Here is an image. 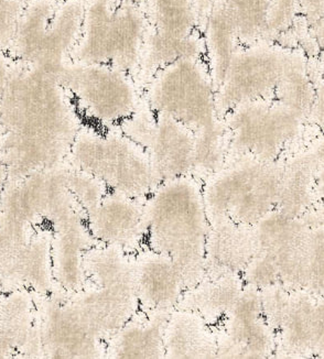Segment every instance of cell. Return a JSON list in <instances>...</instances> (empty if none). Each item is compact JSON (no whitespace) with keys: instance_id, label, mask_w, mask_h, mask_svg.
Masks as SVG:
<instances>
[{"instance_id":"obj_6","label":"cell","mask_w":324,"mask_h":359,"mask_svg":"<svg viewBox=\"0 0 324 359\" xmlns=\"http://www.w3.org/2000/svg\"><path fill=\"white\" fill-rule=\"evenodd\" d=\"M281 160L231 158L202 182L208 221L254 226L277 208Z\"/></svg>"},{"instance_id":"obj_13","label":"cell","mask_w":324,"mask_h":359,"mask_svg":"<svg viewBox=\"0 0 324 359\" xmlns=\"http://www.w3.org/2000/svg\"><path fill=\"white\" fill-rule=\"evenodd\" d=\"M252 229L256 252L273 262L279 283L289 290H302L304 248L310 227L301 218L274 210Z\"/></svg>"},{"instance_id":"obj_15","label":"cell","mask_w":324,"mask_h":359,"mask_svg":"<svg viewBox=\"0 0 324 359\" xmlns=\"http://www.w3.org/2000/svg\"><path fill=\"white\" fill-rule=\"evenodd\" d=\"M134 271L139 311L168 318L187 290L177 264L167 255L144 246L134 254Z\"/></svg>"},{"instance_id":"obj_14","label":"cell","mask_w":324,"mask_h":359,"mask_svg":"<svg viewBox=\"0 0 324 359\" xmlns=\"http://www.w3.org/2000/svg\"><path fill=\"white\" fill-rule=\"evenodd\" d=\"M144 200L108 192L86 214L88 231L96 244L107 245L136 254L146 246Z\"/></svg>"},{"instance_id":"obj_2","label":"cell","mask_w":324,"mask_h":359,"mask_svg":"<svg viewBox=\"0 0 324 359\" xmlns=\"http://www.w3.org/2000/svg\"><path fill=\"white\" fill-rule=\"evenodd\" d=\"M144 206L146 246L173 260L187 289L200 283L205 276L210 229L202 182L188 175L159 183Z\"/></svg>"},{"instance_id":"obj_8","label":"cell","mask_w":324,"mask_h":359,"mask_svg":"<svg viewBox=\"0 0 324 359\" xmlns=\"http://www.w3.org/2000/svg\"><path fill=\"white\" fill-rule=\"evenodd\" d=\"M231 158L278 161L304 138L306 121L275 98L256 100L224 116Z\"/></svg>"},{"instance_id":"obj_23","label":"cell","mask_w":324,"mask_h":359,"mask_svg":"<svg viewBox=\"0 0 324 359\" xmlns=\"http://www.w3.org/2000/svg\"><path fill=\"white\" fill-rule=\"evenodd\" d=\"M316 295L304 290H291L288 306L276 331L275 357H312V318Z\"/></svg>"},{"instance_id":"obj_27","label":"cell","mask_w":324,"mask_h":359,"mask_svg":"<svg viewBox=\"0 0 324 359\" xmlns=\"http://www.w3.org/2000/svg\"><path fill=\"white\" fill-rule=\"evenodd\" d=\"M314 97L316 84L309 71L308 57L300 50H289L274 98L306 123Z\"/></svg>"},{"instance_id":"obj_40","label":"cell","mask_w":324,"mask_h":359,"mask_svg":"<svg viewBox=\"0 0 324 359\" xmlns=\"http://www.w3.org/2000/svg\"><path fill=\"white\" fill-rule=\"evenodd\" d=\"M311 154L318 168L324 167V133L316 135L306 148Z\"/></svg>"},{"instance_id":"obj_38","label":"cell","mask_w":324,"mask_h":359,"mask_svg":"<svg viewBox=\"0 0 324 359\" xmlns=\"http://www.w3.org/2000/svg\"><path fill=\"white\" fill-rule=\"evenodd\" d=\"M300 15L313 28L324 21V0H299Z\"/></svg>"},{"instance_id":"obj_43","label":"cell","mask_w":324,"mask_h":359,"mask_svg":"<svg viewBox=\"0 0 324 359\" xmlns=\"http://www.w3.org/2000/svg\"><path fill=\"white\" fill-rule=\"evenodd\" d=\"M8 180H9V175H8L7 167L0 160V201H1V196H3L4 190H5L6 185H7Z\"/></svg>"},{"instance_id":"obj_20","label":"cell","mask_w":324,"mask_h":359,"mask_svg":"<svg viewBox=\"0 0 324 359\" xmlns=\"http://www.w3.org/2000/svg\"><path fill=\"white\" fill-rule=\"evenodd\" d=\"M167 318L138 311L106 341L105 358H166L163 330Z\"/></svg>"},{"instance_id":"obj_9","label":"cell","mask_w":324,"mask_h":359,"mask_svg":"<svg viewBox=\"0 0 324 359\" xmlns=\"http://www.w3.org/2000/svg\"><path fill=\"white\" fill-rule=\"evenodd\" d=\"M154 113L198 130L219 121L216 88L203 59L183 60L154 73L142 86Z\"/></svg>"},{"instance_id":"obj_24","label":"cell","mask_w":324,"mask_h":359,"mask_svg":"<svg viewBox=\"0 0 324 359\" xmlns=\"http://www.w3.org/2000/svg\"><path fill=\"white\" fill-rule=\"evenodd\" d=\"M244 287L241 275L204 276L200 283L185 290L177 308L196 312L208 324L216 326L233 308Z\"/></svg>"},{"instance_id":"obj_31","label":"cell","mask_w":324,"mask_h":359,"mask_svg":"<svg viewBox=\"0 0 324 359\" xmlns=\"http://www.w3.org/2000/svg\"><path fill=\"white\" fill-rule=\"evenodd\" d=\"M302 290L324 295V226L310 227L304 258Z\"/></svg>"},{"instance_id":"obj_41","label":"cell","mask_w":324,"mask_h":359,"mask_svg":"<svg viewBox=\"0 0 324 359\" xmlns=\"http://www.w3.org/2000/svg\"><path fill=\"white\" fill-rule=\"evenodd\" d=\"M316 205L324 222V167L318 168L316 180Z\"/></svg>"},{"instance_id":"obj_34","label":"cell","mask_w":324,"mask_h":359,"mask_svg":"<svg viewBox=\"0 0 324 359\" xmlns=\"http://www.w3.org/2000/svg\"><path fill=\"white\" fill-rule=\"evenodd\" d=\"M291 290L281 283L270 285L260 290L262 314L275 332L281 325L285 309L288 306Z\"/></svg>"},{"instance_id":"obj_19","label":"cell","mask_w":324,"mask_h":359,"mask_svg":"<svg viewBox=\"0 0 324 359\" xmlns=\"http://www.w3.org/2000/svg\"><path fill=\"white\" fill-rule=\"evenodd\" d=\"M163 343L166 358H217L215 326L190 310L177 308L170 313Z\"/></svg>"},{"instance_id":"obj_21","label":"cell","mask_w":324,"mask_h":359,"mask_svg":"<svg viewBox=\"0 0 324 359\" xmlns=\"http://www.w3.org/2000/svg\"><path fill=\"white\" fill-rule=\"evenodd\" d=\"M277 208L281 213L301 218L316 204L318 165L306 149H295L281 159Z\"/></svg>"},{"instance_id":"obj_44","label":"cell","mask_w":324,"mask_h":359,"mask_svg":"<svg viewBox=\"0 0 324 359\" xmlns=\"http://www.w3.org/2000/svg\"><path fill=\"white\" fill-rule=\"evenodd\" d=\"M130 1H135V3H139V4L144 3V0H130Z\"/></svg>"},{"instance_id":"obj_11","label":"cell","mask_w":324,"mask_h":359,"mask_svg":"<svg viewBox=\"0 0 324 359\" xmlns=\"http://www.w3.org/2000/svg\"><path fill=\"white\" fill-rule=\"evenodd\" d=\"M36 329L41 358H105L106 341L90 329L63 291L36 295Z\"/></svg>"},{"instance_id":"obj_7","label":"cell","mask_w":324,"mask_h":359,"mask_svg":"<svg viewBox=\"0 0 324 359\" xmlns=\"http://www.w3.org/2000/svg\"><path fill=\"white\" fill-rule=\"evenodd\" d=\"M59 80L83 123L100 128L121 126L142 102L136 77L111 65L71 62Z\"/></svg>"},{"instance_id":"obj_17","label":"cell","mask_w":324,"mask_h":359,"mask_svg":"<svg viewBox=\"0 0 324 359\" xmlns=\"http://www.w3.org/2000/svg\"><path fill=\"white\" fill-rule=\"evenodd\" d=\"M144 148L158 183L192 175L194 131L180 121L157 114Z\"/></svg>"},{"instance_id":"obj_22","label":"cell","mask_w":324,"mask_h":359,"mask_svg":"<svg viewBox=\"0 0 324 359\" xmlns=\"http://www.w3.org/2000/svg\"><path fill=\"white\" fill-rule=\"evenodd\" d=\"M36 295L28 289L0 294V358L23 354L34 337Z\"/></svg>"},{"instance_id":"obj_26","label":"cell","mask_w":324,"mask_h":359,"mask_svg":"<svg viewBox=\"0 0 324 359\" xmlns=\"http://www.w3.org/2000/svg\"><path fill=\"white\" fill-rule=\"evenodd\" d=\"M51 244V227L36 226L21 258L17 276L18 289H28L38 297H46L57 290L52 269Z\"/></svg>"},{"instance_id":"obj_33","label":"cell","mask_w":324,"mask_h":359,"mask_svg":"<svg viewBox=\"0 0 324 359\" xmlns=\"http://www.w3.org/2000/svg\"><path fill=\"white\" fill-rule=\"evenodd\" d=\"M67 183L77 204L85 215L100 204L108 193L107 187L90 173L67 163Z\"/></svg>"},{"instance_id":"obj_30","label":"cell","mask_w":324,"mask_h":359,"mask_svg":"<svg viewBox=\"0 0 324 359\" xmlns=\"http://www.w3.org/2000/svg\"><path fill=\"white\" fill-rule=\"evenodd\" d=\"M234 21L242 46L262 41L270 0H221Z\"/></svg>"},{"instance_id":"obj_32","label":"cell","mask_w":324,"mask_h":359,"mask_svg":"<svg viewBox=\"0 0 324 359\" xmlns=\"http://www.w3.org/2000/svg\"><path fill=\"white\" fill-rule=\"evenodd\" d=\"M300 15L299 0H270L262 41L279 43Z\"/></svg>"},{"instance_id":"obj_1","label":"cell","mask_w":324,"mask_h":359,"mask_svg":"<svg viewBox=\"0 0 324 359\" xmlns=\"http://www.w3.org/2000/svg\"><path fill=\"white\" fill-rule=\"evenodd\" d=\"M83 125L59 77L13 63L0 100V160L9 179L67 162Z\"/></svg>"},{"instance_id":"obj_12","label":"cell","mask_w":324,"mask_h":359,"mask_svg":"<svg viewBox=\"0 0 324 359\" xmlns=\"http://www.w3.org/2000/svg\"><path fill=\"white\" fill-rule=\"evenodd\" d=\"M217 358H273L276 332L262 314L260 291L245 285L234 306L215 326Z\"/></svg>"},{"instance_id":"obj_18","label":"cell","mask_w":324,"mask_h":359,"mask_svg":"<svg viewBox=\"0 0 324 359\" xmlns=\"http://www.w3.org/2000/svg\"><path fill=\"white\" fill-rule=\"evenodd\" d=\"M256 252L252 226L211 222L205 245V276L241 275Z\"/></svg>"},{"instance_id":"obj_37","label":"cell","mask_w":324,"mask_h":359,"mask_svg":"<svg viewBox=\"0 0 324 359\" xmlns=\"http://www.w3.org/2000/svg\"><path fill=\"white\" fill-rule=\"evenodd\" d=\"M306 123L324 133V76H320L319 82L316 83V97Z\"/></svg>"},{"instance_id":"obj_25","label":"cell","mask_w":324,"mask_h":359,"mask_svg":"<svg viewBox=\"0 0 324 359\" xmlns=\"http://www.w3.org/2000/svg\"><path fill=\"white\" fill-rule=\"evenodd\" d=\"M200 31L203 39L204 61L217 88L231 60L243 46L234 21L221 0L213 6L201 23Z\"/></svg>"},{"instance_id":"obj_35","label":"cell","mask_w":324,"mask_h":359,"mask_svg":"<svg viewBox=\"0 0 324 359\" xmlns=\"http://www.w3.org/2000/svg\"><path fill=\"white\" fill-rule=\"evenodd\" d=\"M28 0H0V49L11 51L19 20Z\"/></svg>"},{"instance_id":"obj_29","label":"cell","mask_w":324,"mask_h":359,"mask_svg":"<svg viewBox=\"0 0 324 359\" xmlns=\"http://www.w3.org/2000/svg\"><path fill=\"white\" fill-rule=\"evenodd\" d=\"M229 144L223 119L194 131L193 177L203 182L229 160Z\"/></svg>"},{"instance_id":"obj_36","label":"cell","mask_w":324,"mask_h":359,"mask_svg":"<svg viewBox=\"0 0 324 359\" xmlns=\"http://www.w3.org/2000/svg\"><path fill=\"white\" fill-rule=\"evenodd\" d=\"M312 357H324V295L316 297L312 318Z\"/></svg>"},{"instance_id":"obj_4","label":"cell","mask_w":324,"mask_h":359,"mask_svg":"<svg viewBox=\"0 0 324 359\" xmlns=\"http://www.w3.org/2000/svg\"><path fill=\"white\" fill-rule=\"evenodd\" d=\"M67 163L90 173L108 192L146 200L157 187V179L144 148L115 128L83 123L71 146Z\"/></svg>"},{"instance_id":"obj_28","label":"cell","mask_w":324,"mask_h":359,"mask_svg":"<svg viewBox=\"0 0 324 359\" xmlns=\"http://www.w3.org/2000/svg\"><path fill=\"white\" fill-rule=\"evenodd\" d=\"M144 3L152 34L184 39L200 31L194 0H144Z\"/></svg>"},{"instance_id":"obj_16","label":"cell","mask_w":324,"mask_h":359,"mask_svg":"<svg viewBox=\"0 0 324 359\" xmlns=\"http://www.w3.org/2000/svg\"><path fill=\"white\" fill-rule=\"evenodd\" d=\"M50 227L54 283L57 290L72 294L88 283L84 257L96 241L88 231L86 215L83 213L74 214Z\"/></svg>"},{"instance_id":"obj_3","label":"cell","mask_w":324,"mask_h":359,"mask_svg":"<svg viewBox=\"0 0 324 359\" xmlns=\"http://www.w3.org/2000/svg\"><path fill=\"white\" fill-rule=\"evenodd\" d=\"M149 22L142 4L84 0V19L72 62L106 65L136 77Z\"/></svg>"},{"instance_id":"obj_10","label":"cell","mask_w":324,"mask_h":359,"mask_svg":"<svg viewBox=\"0 0 324 359\" xmlns=\"http://www.w3.org/2000/svg\"><path fill=\"white\" fill-rule=\"evenodd\" d=\"M289 50L267 41L242 46L216 88L220 118L238 106L274 98Z\"/></svg>"},{"instance_id":"obj_5","label":"cell","mask_w":324,"mask_h":359,"mask_svg":"<svg viewBox=\"0 0 324 359\" xmlns=\"http://www.w3.org/2000/svg\"><path fill=\"white\" fill-rule=\"evenodd\" d=\"M84 19V0H28L11 57L19 65L59 77L72 62Z\"/></svg>"},{"instance_id":"obj_39","label":"cell","mask_w":324,"mask_h":359,"mask_svg":"<svg viewBox=\"0 0 324 359\" xmlns=\"http://www.w3.org/2000/svg\"><path fill=\"white\" fill-rule=\"evenodd\" d=\"M13 63L15 61L11 57V54L0 49V100L7 88L8 82L13 72Z\"/></svg>"},{"instance_id":"obj_42","label":"cell","mask_w":324,"mask_h":359,"mask_svg":"<svg viewBox=\"0 0 324 359\" xmlns=\"http://www.w3.org/2000/svg\"><path fill=\"white\" fill-rule=\"evenodd\" d=\"M311 29L314 38H316V43L319 46V55H318V59L316 60L320 62V65L324 67V21Z\"/></svg>"},{"instance_id":"obj_45","label":"cell","mask_w":324,"mask_h":359,"mask_svg":"<svg viewBox=\"0 0 324 359\" xmlns=\"http://www.w3.org/2000/svg\"><path fill=\"white\" fill-rule=\"evenodd\" d=\"M0 131H1V127H0Z\"/></svg>"}]
</instances>
